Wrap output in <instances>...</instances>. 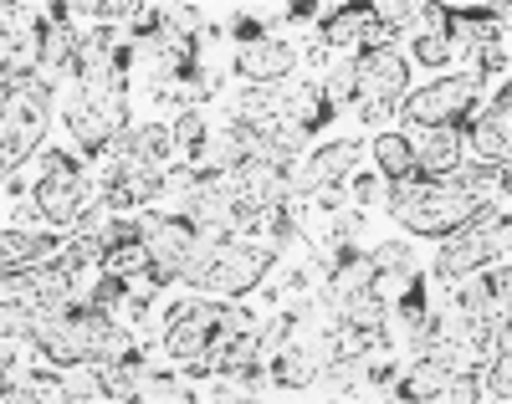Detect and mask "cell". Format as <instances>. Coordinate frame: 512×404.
<instances>
[{
    "mask_svg": "<svg viewBox=\"0 0 512 404\" xmlns=\"http://www.w3.org/2000/svg\"><path fill=\"white\" fill-rule=\"evenodd\" d=\"M384 210H390L410 236H431V241H451L461 231L482 226V220L502 215L497 205L466 195V190H446V185H425V179H405V185H390L384 195Z\"/></svg>",
    "mask_w": 512,
    "mask_h": 404,
    "instance_id": "cell-1",
    "label": "cell"
},
{
    "mask_svg": "<svg viewBox=\"0 0 512 404\" xmlns=\"http://www.w3.org/2000/svg\"><path fill=\"white\" fill-rule=\"evenodd\" d=\"M144 220V277L149 287H175L185 277V261L200 241V226L180 210H139Z\"/></svg>",
    "mask_w": 512,
    "mask_h": 404,
    "instance_id": "cell-2",
    "label": "cell"
},
{
    "mask_svg": "<svg viewBox=\"0 0 512 404\" xmlns=\"http://www.w3.org/2000/svg\"><path fill=\"white\" fill-rule=\"evenodd\" d=\"M354 103L364 113V123H384V113L400 108L410 98V62L395 47H379V52H359L354 57Z\"/></svg>",
    "mask_w": 512,
    "mask_h": 404,
    "instance_id": "cell-3",
    "label": "cell"
},
{
    "mask_svg": "<svg viewBox=\"0 0 512 404\" xmlns=\"http://www.w3.org/2000/svg\"><path fill=\"white\" fill-rule=\"evenodd\" d=\"M221 318H226V302L221 297H185L164 312V353L175 364L195 369L205 364L210 343L221 338Z\"/></svg>",
    "mask_w": 512,
    "mask_h": 404,
    "instance_id": "cell-4",
    "label": "cell"
},
{
    "mask_svg": "<svg viewBox=\"0 0 512 404\" xmlns=\"http://www.w3.org/2000/svg\"><path fill=\"white\" fill-rule=\"evenodd\" d=\"M472 118H477V82H466V77L425 82L420 93H410V98L400 103V123H410V128H420V133H436V128L461 133Z\"/></svg>",
    "mask_w": 512,
    "mask_h": 404,
    "instance_id": "cell-5",
    "label": "cell"
},
{
    "mask_svg": "<svg viewBox=\"0 0 512 404\" xmlns=\"http://www.w3.org/2000/svg\"><path fill=\"white\" fill-rule=\"evenodd\" d=\"M47 128H52V82L36 77L31 87H21V93L6 98V144H0V164H6V174H16L41 149Z\"/></svg>",
    "mask_w": 512,
    "mask_h": 404,
    "instance_id": "cell-6",
    "label": "cell"
},
{
    "mask_svg": "<svg viewBox=\"0 0 512 404\" xmlns=\"http://www.w3.org/2000/svg\"><path fill=\"white\" fill-rule=\"evenodd\" d=\"M31 205L36 215L47 220L52 231H67V226H82L98 205V185H93V169L82 174H41L31 185Z\"/></svg>",
    "mask_w": 512,
    "mask_h": 404,
    "instance_id": "cell-7",
    "label": "cell"
},
{
    "mask_svg": "<svg viewBox=\"0 0 512 404\" xmlns=\"http://www.w3.org/2000/svg\"><path fill=\"white\" fill-rule=\"evenodd\" d=\"M507 210L502 215H492V220H482V226H472V231H461V236H451V246H441V256H436V277L441 282H456V277H472L477 266H492V261H507Z\"/></svg>",
    "mask_w": 512,
    "mask_h": 404,
    "instance_id": "cell-8",
    "label": "cell"
},
{
    "mask_svg": "<svg viewBox=\"0 0 512 404\" xmlns=\"http://www.w3.org/2000/svg\"><path fill=\"white\" fill-rule=\"evenodd\" d=\"M338 369V358H333V338H328V328H318V333H297L292 343H282L277 348V358L267 364V379L277 384V389H313L323 374H333Z\"/></svg>",
    "mask_w": 512,
    "mask_h": 404,
    "instance_id": "cell-9",
    "label": "cell"
},
{
    "mask_svg": "<svg viewBox=\"0 0 512 404\" xmlns=\"http://www.w3.org/2000/svg\"><path fill=\"white\" fill-rule=\"evenodd\" d=\"M169 190V169H154V164H123V159H103V174H98V205L128 215V210H149L159 195Z\"/></svg>",
    "mask_w": 512,
    "mask_h": 404,
    "instance_id": "cell-10",
    "label": "cell"
},
{
    "mask_svg": "<svg viewBox=\"0 0 512 404\" xmlns=\"http://www.w3.org/2000/svg\"><path fill=\"white\" fill-rule=\"evenodd\" d=\"M359 154H364V144L359 139H338V144H323V149H313V154H303L292 169H287V190H292V200L297 195H323V190H338L349 179V169L359 164Z\"/></svg>",
    "mask_w": 512,
    "mask_h": 404,
    "instance_id": "cell-11",
    "label": "cell"
},
{
    "mask_svg": "<svg viewBox=\"0 0 512 404\" xmlns=\"http://www.w3.org/2000/svg\"><path fill=\"white\" fill-rule=\"evenodd\" d=\"M272 108L297 133H323L338 118V98L328 93V82H282L272 87Z\"/></svg>",
    "mask_w": 512,
    "mask_h": 404,
    "instance_id": "cell-12",
    "label": "cell"
},
{
    "mask_svg": "<svg viewBox=\"0 0 512 404\" xmlns=\"http://www.w3.org/2000/svg\"><path fill=\"white\" fill-rule=\"evenodd\" d=\"M507 287H512V266L502 261V272H487L477 282H461L451 287V302H456V318L466 328H492V323H507Z\"/></svg>",
    "mask_w": 512,
    "mask_h": 404,
    "instance_id": "cell-13",
    "label": "cell"
},
{
    "mask_svg": "<svg viewBox=\"0 0 512 404\" xmlns=\"http://www.w3.org/2000/svg\"><path fill=\"white\" fill-rule=\"evenodd\" d=\"M297 47L282 36H267V41H251V47H236L231 57V72L246 82V87H282L292 72H297Z\"/></svg>",
    "mask_w": 512,
    "mask_h": 404,
    "instance_id": "cell-14",
    "label": "cell"
},
{
    "mask_svg": "<svg viewBox=\"0 0 512 404\" xmlns=\"http://www.w3.org/2000/svg\"><path fill=\"white\" fill-rule=\"evenodd\" d=\"M472 133V149L487 159V164H507L512 159V87L502 82V93L487 103V113H477L466 123Z\"/></svg>",
    "mask_w": 512,
    "mask_h": 404,
    "instance_id": "cell-15",
    "label": "cell"
},
{
    "mask_svg": "<svg viewBox=\"0 0 512 404\" xmlns=\"http://www.w3.org/2000/svg\"><path fill=\"white\" fill-rule=\"evenodd\" d=\"M98 251H103V272H144V220L139 215H118L98 231Z\"/></svg>",
    "mask_w": 512,
    "mask_h": 404,
    "instance_id": "cell-16",
    "label": "cell"
},
{
    "mask_svg": "<svg viewBox=\"0 0 512 404\" xmlns=\"http://www.w3.org/2000/svg\"><path fill=\"white\" fill-rule=\"evenodd\" d=\"M67 241H57V231H16L6 226L0 236V261H6V272H36V266H52L62 256Z\"/></svg>",
    "mask_w": 512,
    "mask_h": 404,
    "instance_id": "cell-17",
    "label": "cell"
},
{
    "mask_svg": "<svg viewBox=\"0 0 512 404\" xmlns=\"http://www.w3.org/2000/svg\"><path fill=\"white\" fill-rule=\"evenodd\" d=\"M369 282H374V256L359 251V256H349L344 266L323 272V307H328V312H344L354 297L369 292Z\"/></svg>",
    "mask_w": 512,
    "mask_h": 404,
    "instance_id": "cell-18",
    "label": "cell"
},
{
    "mask_svg": "<svg viewBox=\"0 0 512 404\" xmlns=\"http://www.w3.org/2000/svg\"><path fill=\"white\" fill-rule=\"evenodd\" d=\"M456 164H461V133H451V128H436L415 144V179H425V185L451 179Z\"/></svg>",
    "mask_w": 512,
    "mask_h": 404,
    "instance_id": "cell-19",
    "label": "cell"
},
{
    "mask_svg": "<svg viewBox=\"0 0 512 404\" xmlns=\"http://www.w3.org/2000/svg\"><path fill=\"white\" fill-rule=\"evenodd\" d=\"M369 154L379 164L384 185H405V179H415V144H410V133H374Z\"/></svg>",
    "mask_w": 512,
    "mask_h": 404,
    "instance_id": "cell-20",
    "label": "cell"
},
{
    "mask_svg": "<svg viewBox=\"0 0 512 404\" xmlns=\"http://www.w3.org/2000/svg\"><path fill=\"white\" fill-rule=\"evenodd\" d=\"M369 6H338V11H328L323 21H318V41L328 52H359V41H364V31H369Z\"/></svg>",
    "mask_w": 512,
    "mask_h": 404,
    "instance_id": "cell-21",
    "label": "cell"
},
{
    "mask_svg": "<svg viewBox=\"0 0 512 404\" xmlns=\"http://www.w3.org/2000/svg\"><path fill=\"white\" fill-rule=\"evenodd\" d=\"M139 399H149V404H195L200 389L190 379H180V374H144L139 379Z\"/></svg>",
    "mask_w": 512,
    "mask_h": 404,
    "instance_id": "cell-22",
    "label": "cell"
},
{
    "mask_svg": "<svg viewBox=\"0 0 512 404\" xmlns=\"http://www.w3.org/2000/svg\"><path fill=\"white\" fill-rule=\"evenodd\" d=\"M369 16H374V26L384 31V36H400V31H420V21H425V6H410V0H374L369 6Z\"/></svg>",
    "mask_w": 512,
    "mask_h": 404,
    "instance_id": "cell-23",
    "label": "cell"
},
{
    "mask_svg": "<svg viewBox=\"0 0 512 404\" xmlns=\"http://www.w3.org/2000/svg\"><path fill=\"white\" fill-rule=\"evenodd\" d=\"M169 128H175V149L185 154V164H195V154H200L205 139H210V118H205V108H180Z\"/></svg>",
    "mask_w": 512,
    "mask_h": 404,
    "instance_id": "cell-24",
    "label": "cell"
},
{
    "mask_svg": "<svg viewBox=\"0 0 512 404\" xmlns=\"http://www.w3.org/2000/svg\"><path fill=\"white\" fill-rule=\"evenodd\" d=\"M477 72H482V82H507V31L502 26H492V31H482L477 36Z\"/></svg>",
    "mask_w": 512,
    "mask_h": 404,
    "instance_id": "cell-25",
    "label": "cell"
},
{
    "mask_svg": "<svg viewBox=\"0 0 512 404\" xmlns=\"http://www.w3.org/2000/svg\"><path fill=\"white\" fill-rule=\"evenodd\" d=\"M154 292H159V287H139V292L128 287V292H123V297H118L108 312H113V318H118L123 328H139V323L149 318V307H154Z\"/></svg>",
    "mask_w": 512,
    "mask_h": 404,
    "instance_id": "cell-26",
    "label": "cell"
},
{
    "mask_svg": "<svg viewBox=\"0 0 512 404\" xmlns=\"http://www.w3.org/2000/svg\"><path fill=\"white\" fill-rule=\"evenodd\" d=\"M482 399H492V404H507V399H512V358H507V348H492Z\"/></svg>",
    "mask_w": 512,
    "mask_h": 404,
    "instance_id": "cell-27",
    "label": "cell"
},
{
    "mask_svg": "<svg viewBox=\"0 0 512 404\" xmlns=\"http://www.w3.org/2000/svg\"><path fill=\"white\" fill-rule=\"evenodd\" d=\"M410 52H415V62H420V67H446V62L456 57V52H451V41H446L441 31H431V26H425V31H415Z\"/></svg>",
    "mask_w": 512,
    "mask_h": 404,
    "instance_id": "cell-28",
    "label": "cell"
},
{
    "mask_svg": "<svg viewBox=\"0 0 512 404\" xmlns=\"http://www.w3.org/2000/svg\"><path fill=\"white\" fill-rule=\"evenodd\" d=\"M482 369H456L451 379H446V389H441V399L446 404H477L482 399V379H477Z\"/></svg>",
    "mask_w": 512,
    "mask_h": 404,
    "instance_id": "cell-29",
    "label": "cell"
},
{
    "mask_svg": "<svg viewBox=\"0 0 512 404\" xmlns=\"http://www.w3.org/2000/svg\"><path fill=\"white\" fill-rule=\"evenodd\" d=\"M0 292H6V302H21V307L36 312V272H6Z\"/></svg>",
    "mask_w": 512,
    "mask_h": 404,
    "instance_id": "cell-30",
    "label": "cell"
},
{
    "mask_svg": "<svg viewBox=\"0 0 512 404\" xmlns=\"http://www.w3.org/2000/svg\"><path fill=\"white\" fill-rule=\"evenodd\" d=\"M384 195H390V185H384L379 174H359V179H354V205H364V210H384Z\"/></svg>",
    "mask_w": 512,
    "mask_h": 404,
    "instance_id": "cell-31",
    "label": "cell"
},
{
    "mask_svg": "<svg viewBox=\"0 0 512 404\" xmlns=\"http://www.w3.org/2000/svg\"><path fill=\"white\" fill-rule=\"evenodd\" d=\"M231 36H236V47H251V41H267V21H256V16H236L231 21Z\"/></svg>",
    "mask_w": 512,
    "mask_h": 404,
    "instance_id": "cell-32",
    "label": "cell"
},
{
    "mask_svg": "<svg viewBox=\"0 0 512 404\" xmlns=\"http://www.w3.org/2000/svg\"><path fill=\"white\" fill-rule=\"evenodd\" d=\"M41 174H82V159L67 149H47L41 154Z\"/></svg>",
    "mask_w": 512,
    "mask_h": 404,
    "instance_id": "cell-33",
    "label": "cell"
},
{
    "mask_svg": "<svg viewBox=\"0 0 512 404\" xmlns=\"http://www.w3.org/2000/svg\"><path fill=\"white\" fill-rule=\"evenodd\" d=\"M395 374H400V364H395V358H384V364L374 358V364L364 369V384H369V389H390V384H395Z\"/></svg>",
    "mask_w": 512,
    "mask_h": 404,
    "instance_id": "cell-34",
    "label": "cell"
},
{
    "mask_svg": "<svg viewBox=\"0 0 512 404\" xmlns=\"http://www.w3.org/2000/svg\"><path fill=\"white\" fill-rule=\"evenodd\" d=\"M374 266H405L410 261V246L405 241H379V251H369Z\"/></svg>",
    "mask_w": 512,
    "mask_h": 404,
    "instance_id": "cell-35",
    "label": "cell"
},
{
    "mask_svg": "<svg viewBox=\"0 0 512 404\" xmlns=\"http://www.w3.org/2000/svg\"><path fill=\"white\" fill-rule=\"evenodd\" d=\"M308 16H313L308 0H297V6H287V21H308Z\"/></svg>",
    "mask_w": 512,
    "mask_h": 404,
    "instance_id": "cell-36",
    "label": "cell"
}]
</instances>
